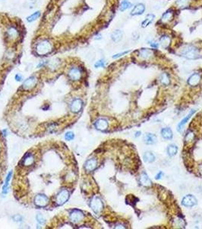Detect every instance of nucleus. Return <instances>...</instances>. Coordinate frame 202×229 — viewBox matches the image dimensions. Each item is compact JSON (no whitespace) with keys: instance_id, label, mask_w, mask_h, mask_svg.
Returning a JSON list of instances; mask_svg holds the SVG:
<instances>
[{"instance_id":"nucleus-28","label":"nucleus","mask_w":202,"mask_h":229,"mask_svg":"<svg viewBox=\"0 0 202 229\" xmlns=\"http://www.w3.org/2000/svg\"><path fill=\"white\" fill-rule=\"evenodd\" d=\"M132 6V4L129 0H122L119 6V10L121 12H125V10L128 9Z\"/></svg>"},{"instance_id":"nucleus-14","label":"nucleus","mask_w":202,"mask_h":229,"mask_svg":"<svg viewBox=\"0 0 202 229\" xmlns=\"http://www.w3.org/2000/svg\"><path fill=\"white\" fill-rule=\"evenodd\" d=\"M145 11V5L143 3H138L134 6L131 12V15H140Z\"/></svg>"},{"instance_id":"nucleus-8","label":"nucleus","mask_w":202,"mask_h":229,"mask_svg":"<svg viewBox=\"0 0 202 229\" xmlns=\"http://www.w3.org/2000/svg\"><path fill=\"white\" fill-rule=\"evenodd\" d=\"M36 83H37V79L35 76H30L29 78L25 80L22 84V88L24 90H29L31 89L36 86Z\"/></svg>"},{"instance_id":"nucleus-30","label":"nucleus","mask_w":202,"mask_h":229,"mask_svg":"<svg viewBox=\"0 0 202 229\" xmlns=\"http://www.w3.org/2000/svg\"><path fill=\"white\" fill-rule=\"evenodd\" d=\"M159 81L164 86H168L170 83V80H169V77L168 76V75L166 73H162V74L159 76Z\"/></svg>"},{"instance_id":"nucleus-26","label":"nucleus","mask_w":202,"mask_h":229,"mask_svg":"<svg viewBox=\"0 0 202 229\" xmlns=\"http://www.w3.org/2000/svg\"><path fill=\"white\" fill-rule=\"evenodd\" d=\"M143 159H144V162L146 163H153L156 160V158H155V155L153 154V153L150 152V151H147L143 155Z\"/></svg>"},{"instance_id":"nucleus-34","label":"nucleus","mask_w":202,"mask_h":229,"mask_svg":"<svg viewBox=\"0 0 202 229\" xmlns=\"http://www.w3.org/2000/svg\"><path fill=\"white\" fill-rule=\"evenodd\" d=\"M105 66H106V61L103 59L97 61L94 64V67H96V68H99V67H102V68H103V67H105Z\"/></svg>"},{"instance_id":"nucleus-38","label":"nucleus","mask_w":202,"mask_h":229,"mask_svg":"<svg viewBox=\"0 0 202 229\" xmlns=\"http://www.w3.org/2000/svg\"><path fill=\"white\" fill-rule=\"evenodd\" d=\"M36 219H37V221L39 224H43L45 223V219L43 218V217L40 215H38L36 216Z\"/></svg>"},{"instance_id":"nucleus-17","label":"nucleus","mask_w":202,"mask_h":229,"mask_svg":"<svg viewBox=\"0 0 202 229\" xmlns=\"http://www.w3.org/2000/svg\"><path fill=\"white\" fill-rule=\"evenodd\" d=\"M161 136L165 140H172V138H173V132H172V129L170 128H163L161 130Z\"/></svg>"},{"instance_id":"nucleus-18","label":"nucleus","mask_w":202,"mask_h":229,"mask_svg":"<svg viewBox=\"0 0 202 229\" xmlns=\"http://www.w3.org/2000/svg\"><path fill=\"white\" fill-rule=\"evenodd\" d=\"M171 43V38L170 37H169L168 35H162V36L159 38V45H160L162 48H167L170 45Z\"/></svg>"},{"instance_id":"nucleus-4","label":"nucleus","mask_w":202,"mask_h":229,"mask_svg":"<svg viewBox=\"0 0 202 229\" xmlns=\"http://www.w3.org/2000/svg\"><path fill=\"white\" fill-rule=\"evenodd\" d=\"M197 200L193 195H186L181 200V205L187 208H191L197 205Z\"/></svg>"},{"instance_id":"nucleus-9","label":"nucleus","mask_w":202,"mask_h":229,"mask_svg":"<svg viewBox=\"0 0 202 229\" xmlns=\"http://www.w3.org/2000/svg\"><path fill=\"white\" fill-rule=\"evenodd\" d=\"M138 55L141 59L150 60L153 57V52L151 49L149 48H141L139 50Z\"/></svg>"},{"instance_id":"nucleus-13","label":"nucleus","mask_w":202,"mask_h":229,"mask_svg":"<svg viewBox=\"0 0 202 229\" xmlns=\"http://www.w3.org/2000/svg\"><path fill=\"white\" fill-rule=\"evenodd\" d=\"M194 113H195V110H194V109L191 110V111H190L189 112H188V114H187L186 116H185V118H183V119L181 120V121H180L179 123H178V126H177V130H178V131H181V129H182V128H183L184 126H185V124H186V123L188 122V120H189L190 118H191V116H192V115L194 114Z\"/></svg>"},{"instance_id":"nucleus-1","label":"nucleus","mask_w":202,"mask_h":229,"mask_svg":"<svg viewBox=\"0 0 202 229\" xmlns=\"http://www.w3.org/2000/svg\"><path fill=\"white\" fill-rule=\"evenodd\" d=\"M180 54L182 57L188 60H196L200 57L198 48L191 45H185L181 49Z\"/></svg>"},{"instance_id":"nucleus-23","label":"nucleus","mask_w":202,"mask_h":229,"mask_svg":"<svg viewBox=\"0 0 202 229\" xmlns=\"http://www.w3.org/2000/svg\"><path fill=\"white\" fill-rule=\"evenodd\" d=\"M7 35H8V38L11 40H14L16 38H18V31L16 28L14 27H10L7 30Z\"/></svg>"},{"instance_id":"nucleus-36","label":"nucleus","mask_w":202,"mask_h":229,"mask_svg":"<svg viewBox=\"0 0 202 229\" xmlns=\"http://www.w3.org/2000/svg\"><path fill=\"white\" fill-rule=\"evenodd\" d=\"M129 52H130V51H124V52L118 53V54H115V55L112 56V58H114V59H115V58H118V57H122V56L125 55V54H127Z\"/></svg>"},{"instance_id":"nucleus-21","label":"nucleus","mask_w":202,"mask_h":229,"mask_svg":"<svg viewBox=\"0 0 202 229\" xmlns=\"http://www.w3.org/2000/svg\"><path fill=\"white\" fill-rule=\"evenodd\" d=\"M140 183L144 186H150L152 185V182L149 178L148 175L146 173H142L140 176Z\"/></svg>"},{"instance_id":"nucleus-16","label":"nucleus","mask_w":202,"mask_h":229,"mask_svg":"<svg viewBox=\"0 0 202 229\" xmlns=\"http://www.w3.org/2000/svg\"><path fill=\"white\" fill-rule=\"evenodd\" d=\"M97 167V161L94 158H91L86 161L85 164H84V168L87 171L91 172L94 170Z\"/></svg>"},{"instance_id":"nucleus-3","label":"nucleus","mask_w":202,"mask_h":229,"mask_svg":"<svg viewBox=\"0 0 202 229\" xmlns=\"http://www.w3.org/2000/svg\"><path fill=\"white\" fill-rule=\"evenodd\" d=\"M90 208L96 214H99L102 212L103 208V204L102 200L98 196H94L90 201Z\"/></svg>"},{"instance_id":"nucleus-15","label":"nucleus","mask_w":202,"mask_h":229,"mask_svg":"<svg viewBox=\"0 0 202 229\" xmlns=\"http://www.w3.org/2000/svg\"><path fill=\"white\" fill-rule=\"evenodd\" d=\"M83 102L80 99H76L74 101H72L71 104V111L74 113H77L80 111L82 108Z\"/></svg>"},{"instance_id":"nucleus-5","label":"nucleus","mask_w":202,"mask_h":229,"mask_svg":"<svg viewBox=\"0 0 202 229\" xmlns=\"http://www.w3.org/2000/svg\"><path fill=\"white\" fill-rule=\"evenodd\" d=\"M69 198V193L66 189H62L58 193L55 199V202L58 205H62L68 201Z\"/></svg>"},{"instance_id":"nucleus-7","label":"nucleus","mask_w":202,"mask_h":229,"mask_svg":"<svg viewBox=\"0 0 202 229\" xmlns=\"http://www.w3.org/2000/svg\"><path fill=\"white\" fill-rule=\"evenodd\" d=\"M84 218V215L83 214V212L80 210L75 209L74 211L71 212V213L70 214V220L72 221L74 224H77V223L80 222L82 221Z\"/></svg>"},{"instance_id":"nucleus-19","label":"nucleus","mask_w":202,"mask_h":229,"mask_svg":"<svg viewBox=\"0 0 202 229\" xmlns=\"http://www.w3.org/2000/svg\"><path fill=\"white\" fill-rule=\"evenodd\" d=\"M157 141L156 135L152 133H147L144 136V141L146 144H153Z\"/></svg>"},{"instance_id":"nucleus-22","label":"nucleus","mask_w":202,"mask_h":229,"mask_svg":"<svg viewBox=\"0 0 202 229\" xmlns=\"http://www.w3.org/2000/svg\"><path fill=\"white\" fill-rule=\"evenodd\" d=\"M34 163V158L32 154H30V153L26 154L24 158L22 159V164L24 167H29L31 166L32 164Z\"/></svg>"},{"instance_id":"nucleus-6","label":"nucleus","mask_w":202,"mask_h":229,"mask_svg":"<svg viewBox=\"0 0 202 229\" xmlns=\"http://www.w3.org/2000/svg\"><path fill=\"white\" fill-rule=\"evenodd\" d=\"M68 76L73 81H77L81 78L82 72L78 67H71L68 71Z\"/></svg>"},{"instance_id":"nucleus-11","label":"nucleus","mask_w":202,"mask_h":229,"mask_svg":"<svg viewBox=\"0 0 202 229\" xmlns=\"http://www.w3.org/2000/svg\"><path fill=\"white\" fill-rule=\"evenodd\" d=\"M95 128H96L97 130L99 131H105L109 127V123L104 118H99L96 121L94 124Z\"/></svg>"},{"instance_id":"nucleus-42","label":"nucleus","mask_w":202,"mask_h":229,"mask_svg":"<svg viewBox=\"0 0 202 229\" xmlns=\"http://www.w3.org/2000/svg\"><path fill=\"white\" fill-rule=\"evenodd\" d=\"M198 171H199V173H200V174L202 175V164H200V165H199Z\"/></svg>"},{"instance_id":"nucleus-33","label":"nucleus","mask_w":202,"mask_h":229,"mask_svg":"<svg viewBox=\"0 0 202 229\" xmlns=\"http://www.w3.org/2000/svg\"><path fill=\"white\" fill-rule=\"evenodd\" d=\"M58 65H59V61H58V59L52 60V61H51L49 63V68L51 69L57 68V67H58Z\"/></svg>"},{"instance_id":"nucleus-40","label":"nucleus","mask_w":202,"mask_h":229,"mask_svg":"<svg viewBox=\"0 0 202 229\" xmlns=\"http://www.w3.org/2000/svg\"><path fill=\"white\" fill-rule=\"evenodd\" d=\"M149 44H150V46L153 48H158V46H159V43H156V41H149Z\"/></svg>"},{"instance_id":"nucleus-24","label":"nucleus","mask_w":202,"mask_h":229,"mask_svg":"<svg viewBox=\"0 0 202 229\" xmlns=\"http://www.w3.org/2000/svg\"><path fill=\"white\" fill-rule=\"evenodd\" d=\"M172 17H173V12H172V10L169 9L162 15L161 22L163 23H167L172 20Z\"/></svg>"},{"instance_id":"nucleus-25","label":"nucleus","mask_w":202,"mask_h":229,"mask_svg":"<svg viewBox=\"0 0 202 229\" xmlns=\"http://www.w3.org/2000/svg\"><path fill=\"white\" fill-rule=\"evenodd\" d=\"M155 18V15L153 14H148L145 17V18L144 19V21L141 22V27L142 28H146L148 25H150L152 22H153Z\"/></svg>"},{"instance_id":"nucleus-35","label":"nucleus","mask_w":202,"mask_h":229,"mask_svg":"<svg viewBox=\"0 0 202 229\" xmlns=\"http://www.w3.org/2000/svg\"><path fill=\"white\" fill-rule=\"evenodd\" d=\"M74 133L71 131H68L67 132L66 134H65V138L66 141H71L72 140L73 138H74Z\"/></svg>"},{"instance_id":"nucleus-29","label":"nucleus","mask_w":202,"mask_h":229,"mask_svg":"<svg viewBox=\"0 0 202 229\" xmlns=\"http://www.w3.org/2000/svg\"><path fill=\"white\" fill-rule=\"evenodd\" d=\"M11 176H12V171H10L8 173V176H7L6 179H5V184H4L3 187H2V193L4 194H6L8 193V185H9V181L11 178Z\"/></svg>"},{"instance_id":"nucleus-31","label":"nucleus","mask_w":202,"mask_h":229,"mask_svg":"<svg viewBox=\"0 0 202 229\" xmlns=\"http://www.w3.org/2000/svg\"><path fill=\"white\" fill-rule=\"evenodd\" d=\"M40 15H41V13H40V12L39 11H36V12H33V14L29 15L28 17H27V22L30 23V22H33L36 21V19L39 18Z\"/></svg>"},{"instance_id":"nucleus-41","label":"nucleus","mask_w":202,"mask_h":229,"mask_svg":"<svg viewBox=\"0 0 202 229\" xmlns=\"http://www.w3.org/2000/svg\"><path fill=\"white\" fill-rule=\"evenodd\" d=\"M15 80H17V82L21 81V80H22V76H21L20 74H18V73H17V74L15 75Z\"/></svg>"},{"instance_id":"nucleus-20","label":"nucleus","mask_w":202,"mask_h":229,"mask_svg":"<svg viewBox=\"0 0 202 229\" xmlns=\"http://www.w3.org/2000/svg\"><path fill=\"white\" fill-rule=\"evenodd\" d=\"M122 37H123V33L121 30L119 29H117L115 30L112 34H111V39L112 40V41L115 42H119L122 39Z\"/></svg>"},{"instance_id":"nucleus-39","label":"nucleus","mask_w":202,"mask_h":229,"mask_svg":"<svg viewBox=\"0 0 202 229\" xmlns=\"http://www.w3.org/2000/svg\"><path fill=\"white\" fill-rule=\"evenodd\" d=\"M163 172L159 171V173H158V174H156V176H155V180H161V179H162V177H163Z\"/></svg>"},{"instance_id":"nucleus-43","label":"nucleus","mask_w":202,"mask_h":229,"mask_svg":"<svg viewBox=\"0 0 202 229\" xmlns=\"http://www.w3.org/2000/svg\"><path fill=\"white\" fill-rule=\"evenodd\" d=\"M101 38H102V37H101V35H99V34L96 35V37H95V39H96V40H100Z\"/></svg>"},{"instance_id":"nucleus-10","label":"nucleus","mask_w":202,"mask_h":229,"mask_svg":"<svg viewBox=\"0 0 202 229\" xmlns=\"http://www.w3.org/2000/svg\"><path fill=\"white\" fill-rule=\"evenodd\" d=\"M48 198L45 195L39 194L35 197L34 202L39 207H45L48 204Z\"/></svg>"},{"instance_id":"nucleus-32","label":"nucleus","mask_w":202,"mask_h":229,"mask_svg":"<svg viewBox=\"0 0 202 229\" xmlns=\"http://www.w3.org/2000/svg\"><path fill=\"white\" fill-rule=\"evenodd\" d=\"M190 0H178L176 2L177 5H178V8H186L187 6L189 5Z\"/></svg>"},{"instance_id":"nucleus-44","label":"nucleus","mask_w":202,"mask_h":229,"mask_svg":"<svg viewBox=\"0 0 202 229\" xmlns=\"http://www.w3.org/2000/svg\"><path fill=\"white\" fill-rule=\"evenodd\" d=\"M140 134H141V132L140 131H137L135 133V137H139V136L140 135Z\"/></svg>"},{"instance_id":"nucleus-12","label":"nucleus","mask_w":202,"mask_h":229,"mask_svg":"<svg viewBox=\"0 0 202 229\" xmlns=\"http://www.w3.org/2000/svg\"><path fill=\"white\" fill-rule=\"evenodd\" d=\"M200 82V75L199 73H193L188 79V84L191 86H196Z\"/></svg>"},{"instance_id":"nucleus-2","label":"nucleus","mask_w":202,"mask_h":229,"mask_svg":"<svg viewBox=\"0 0 202 229\" xmlns=\"http://www.w3.org/2000/svg\"><path fill=\"white\" fill-rule=\"evenodd\" d=\"M53 49V45L50 41L47 39L42 40L36 45L35 51L36 53L39 56H45L50 54Z\"/></svg>"},{"instance_id":"nucleus-37","label":"nucleus","mask_w":202,"mask_h":229,"mask_svg":"<svg viewBox=\"0 0 202 229\" xmlns=\"http://www.w3.org/2000/svg\"><path fill=\"white\" fill-rule=\"evenodd\" d=\"M193 138H194V134H193L192 132L189 131L187 134L186 136H185V141H190L192 140Z\"/></svg>"},{"instance_id":"nucleus-27","label":"nucleus","mask_w":202,"mask_h":229,"mask_svg":"<svg viewBox=\"0 0 202 229\" xmlns=\"http://www.w3.org/2000/svg\"><path fill=\"white\" fill-rule=\"evenodd\" d=\"M166 152H167V154L171 158L175 156L178 152V147L175 144H169L166 148Z\"/></svg>"}]
</instances>
